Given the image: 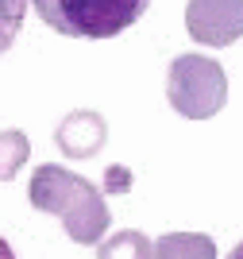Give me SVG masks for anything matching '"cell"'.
Segmentation results:
<instances>
[{"label":"cell","mask_w":243,"mask_h":259,"mask_svg":"<svg viewBox=\"0 0 243 259\" xmlns=\"http://www.w3.org/2000/svg\"><path fill=\"white\" fill-rule=\"evenodd\" d=\"M27 155H31V140L20 128L0 132V182H12L20 174V166L27 162Z\"/></svg>","instance_id":"8"},{"label":"cell","mask_w":243,"mask_h":259,"mask_svg":"<svg viewBox=\"0 0 243 259\" xmlns=\"http://www.w3.org/2000/svg\"><path fill=\"white\" fill-rule=\"evenodd\" d=\"M54 140H58V147H62L66 159H93L108 140V124H105L101 112H93V108H77V112L62 116Z\"/></svg>","instance_id":"5"},{"label":"cell","mask_w":243,"mask_h":259,"mask_svg":"<svg viewBox=\"0 0 243 259\" xmlns=\"http://www.w3.org/2000/svg\"><path fill=\"white\" fill-rule=\"evenodd\" d=\"M185 27L205 47H232L243 39V0H189Z\"/></svg>","instance_id":"4"},{"label":"cell","mask_w":243,"mask_h":259,"mask_svg":"<svg viewBox=\"0 0 243 259\" xmlns=\"http://www.w3.org/2000/svg\"><path fill=\"white\" fill-rule=\"evenodd\" d=\"M228 259H243V240H239V244H235L232 251H228Z\"/></svg>","instance_id":"11"},{"label":"cell","mask_w":243,"mask_h":259,"mask_svg":"<svg viewBox=\"0 0 243 259\" xmlns=\"http://www.w3.org/2000/svg\"><path fill=\"white\" fill-rule=\"evenodd\" d=\"M27 194H31V205L39 213H54L62 221L66 236L74 244H101L105 228L112 225L105 194L89 178L66 170V166H54V162L35 166Z\"/></svg>","instance_id":"1"},{"label":"cell","mask_w":243,"mask_h":259,"mask_svg":"<svg viewBox=\"0 0 243 259\" xmlns=\"http://www.w3.org/2000/svg\"><path fill=\"white\" fill-rule=\"evenodd\" d=\"M166 97L174 112L189 120H209L228 105V74L205 54H178L166 70Z\"/></svg>","instance_id":"3"},{"label":"cell","mask_w":243,"mask_h":259,"mask_svg":"<svg viewBox=\"0 0 243 259\" xmlns=\"http://www.w3.org/2000/svg\"><path fill=\"white\" fill-rule=\"evenodd\" d=\"M23 16H27V0H0V54L16 43Z\"/></svg>","instance_id":"9"},{"label":"cell","mask_w":243,"mask_h":259,"mask_svg":"<svg viewBox=\"0 0 243 259\" xmlns=\"http://www.w3.org/2000/svg\"><path fill=\"white\" fill-rule=\"evenodd\" d=\"M0 259H16V251H12V244L4 236H0Z\"/></svg>","instance_id":"10"},{"label":"cell","mask_w":243,"mask_h":259,"mask_svg":"<svg viewBox=\"0 0 243 259\" xmlns=\"http://www.w3.org/2000/svg\"><path fill=\"white\" fill-rule=\"evenodd\" d=\"M151 0H35L46 27L70 39H112L143 20Z\"/></svg>","instance_id":"2"},{"label":"cell","mask_w":243,"mask_h":259,"mask_svg":"<svg viewBox=\"0 0 243 259\" xmlns=\"http://www.w3.org/2000/svg\"><path fill=\"white\" fill-rule=\"evenodd\" d=\"M151 259H216V244L205 232H166L151 244Z\"/></svg>","instance_id":"6"},{"label":"cell","mask_w":243,"mask_h":259,"mask_svg":"<svg viewBox=\"0 0 243 259\" xmlns=\"http://www.w3.org/2000/svg\"><path fill=\"white\" fill-rule=\"evenodd\" d=\"M96 259H151V240L139 228H124L105 244H96Z\"/></svg>","instance_id":"7"}]
</instances>
